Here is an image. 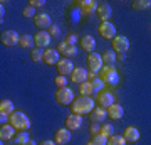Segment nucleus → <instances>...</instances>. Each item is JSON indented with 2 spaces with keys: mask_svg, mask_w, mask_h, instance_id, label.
<instances>
[{
  "mask_svg": "<svg viewBox=\"0 0 151 145\" xmlns=\"http://www.w3.org/2000/svg\"><path fill=\"white\" fill-rule=\"evenodd\" d=\"M92 110H94V100L91 96H79L70 105V111L76 115H81V117L86 113H91Z\"/></svg>",
  "mask_w": 151,
  "mask_h": 145,
  "instance_id": "obj_1",
  "label": "nucleus"
},
{
  "mask_svg": "<svg viewBox=\"0 0 151 145\" xmlns=\"http://www.w3.org/2000/svg\"><path fill=\"white\" fill-rule=\"evenodd\" d=\"M10 125L17 132H27L30 128V118L24 111H14L10 115Z\"/></svg>",
  "mask_w": 151,
  "mask_h": 145,
  "instance_id": "obj_2",
  "label": "nucleus"
},
{
  "mask_svg": "<svg viewBox=\"0 0 151 145\" xmlns=\"http://www.w3.org/2000/svg\"><path fill=\"white\" fill-rule=\"evenodd\" d=\"M74 91L70 90V88H57V91H55V101L62 105V106H67V105H72L74 103Z\"/></svg>",
  "mask_w": 151,
  "mask_h": 145,
  "instance_id": "obj_3",
  "label": "nucleus"
},
{
  "mask_svg": "<svg viewBox=\"0 0 151 145\" xmlns=\"http://www.w3.org/2000/svg\"><path fill=\"white\" fill-rule=\"evenodd\" d=\"M99 78L104 81V85L108 83V85H113L116 86L119 81V76H118V69L114 68V66H104L101 73H99Z\"/></svg>",
  "mask_w": 151,
  "mask_h": 145,
  "instance_id": "obj_4",
  "label": "nucleus"
},
{
  "mask_svg": "<svg viewBox=\"0 0 151 145\" xmlns=\"http://www.w3.org/2000/svg\"><path fill=\"white\" fill-rule=\"evenodd\" d=\"M87 68L91 73H101V69L104 68V63H103V56L97 52H91L87 56Z\"/></svg>",
  "mask_w": 151,
  "mask_h": 145,
  "instance_id": "obj_5",
  "label": "nucleus"
},
{
  "mask_svg": "<svg viewBox=\"0 0 151 145\" xmlns=\"http://www.w3.org/2000/svg\"><path fill=\"white\" fill-rule=\"evenodd\" d=\"M97 31H99V36L106 41H111V39L116 37V27L111 22H101Z\"/></svg>",
  "mask_w": 151,
  "mask_h": 145,
  "instance_id": "obj_6",
  "label": "nucleus"
},
{
  "mask_svg": "<svg viewBox=\"0 0 151 145\" xmlns=\"http://www.w3.org/2000/svg\"><path fill=\"white\" fill-rule=\"evenodd\" d=\"M129 49V39L126 36H116L113 39V51L119 54H126V51Z\"/></svg>",
  "mask_w": 151,
  "mask_h": 145,
  "instance_id": "obj_7",
  "label": "nucleus"
},
{
  "mask_svg": "<svg viewBox=\"0 0 151 145\" xmlns=\"http://www.w3.org/2000/svg\"><path fill=\"white\" fill-rule=\"evenodd\" d=\"M0 41H2L4 46L12 47V46H17V44L20 42V36H19L15 31H4L2 36H0Z\"/></svg>",
  "mask_w": 151,
  "mask_h": 145,
  "instance_id": "obj_8",
  "label": "nucleus"
},
{
  "mask_svg": "<svg viewBox=\"0 0 151 145\" xmlns=\"http://www.w3.org/2000/svg\"><path fill=\"white\" fill-rule=\"evenodd\" d=\"M34 24L40 29V31H45V29H50L52 27V19L49 14L42 12V14H37V15L34 17Z\"/></svg>",
  "mask_w": 151,
  "mask_h": 145,
  "instance_id": "obj_9",
  "label": "nucleus"
},
{
  "mask_svg": "<svg viewBox=\"0 0 151 145\" xmlns=\"http://www.w3.org/2000/svg\"><path fill=\"white\" fill-rule=\"evenodd\" d=\"M34 41H35V47L44 49V47H47L49 44H50L52 36H50L47 31H39V32L34 36Z\"/></svg>",
  "mask_w": 151,
  "mask_h": 145,
  "instance_id": "obj_10",
  "label": "nucleus"
},
{
  "mask_svg": "<svg viewBox=\"0 0 151 145\" xmlns=\"http://www.w3.org/2000/svg\"><path fill=\"white\" fill-rule=\"evenodd\" d=\"M74 64H72V61L69 58H64V59H60L57 63V73L60 76H67V74H72V71H74Z\"/></svg>",
  "mask_w": 151,
  "mask_h": 145,
  "instance_id": "obj_11",
  "label": "nucleus"
},
{
  "mask_svg": "<svg viewBox=\"0 0 151 145\" xmlns=\"http://www.w3.org/2000/svg\"><path fill=\"white\" fill-rule=\"evenodd\" d=\"M82 127V117L81 115H76V113H70L69 117L65 118V128L74 132V130L81 128Z\"/></svg>",
  "mask_w": 151,
  "mask_h": 145,
  "instance_id": "obj_12",
  "label": "nucleus"
},
{
  "mask_svg": "<svg viewBox=\"0 0 151 145\" xmlns=\"http://www.w3.org/2000/svg\"><path fill=\"white\" fill-rule=\"evenodd\" d=\"M59 51L57 49H47V51H44V64L47 66H57V63H59Z\"/></svg>",
  "mask_w": 151,
  "mask_h": 145,
  "instance_id": "obj_13",
  "label": "nucleus"
},
{
  "mask_svg": "<svg viewBox=\"0 0 151 145\" xmlns=\"http://www.w3.org/2000/svg\"><path fill=\"white\" fill-rule=\"evenodd\" d=\"M97 103H99V106L108 110L111 105H114V95L111 91H101L97 95Z\"/></svg>",
  "mask_w": 151,
  "mask_h": 145,
  "instance_id": "obj_14",
  "label": "nucleus"
},
{
  "mask_svg": "<svg viewBox=\"0 0 151 145\" xmlns=\"http://www.w3.org/2000/svg\"><path fill=\"white\" fill-rule=\"evenodd\" d=\"M57 51H59L60 54H64L65 58H72V56L77 54V47H76L74 44L65 42V41H62V42L57 44Z\"/></svg>",
  "mask_w": 151,
  "mask_h": 145,
  "instance_id": "obj_15",
  "label": "nucleus"
},
{
  "mask_svg": "<svg viewBox=\"0 0 151 145\" xmlns=\"http://www.w3.org/2000/svg\"><path fill=\"white\" fill-rule=\"evenodd\" d=\"M79 44H81V47L86 51V52H94V49H96V41H94V37L92 36H89V34H86V36H82L81 39H79Z\"/></svg>",
  "mask_w": 151,
  "mask_h": 145,
  "instance_id": "obj_16",
  "label": "nucleus"
},
{
  "mask_svg": "<svg viewBox=\"0 0 151 145\" xmlns=\"http://www.w3.org/2000/svg\"><path fill=\"white\" fill-rule=\"evenodd\" d=\"M96 14L103 22H109V19H111V15H113V7L109 5V4H101V5L97 7Z\"/></svg>",
  "mask_w": 151,
  "mask_h": 145,
  "instance_id": "obj_17",
  "label": "nucleus"
},
{
  "mask_svg": "<svg viewBox=\"0 0 151 145\" xmlns=\"http://www.w3.org/2000/svg\"><path fill=\"white\" fill-rule=\"evenodd\" d=\"M70 79L74 81V83H77V85H82L84 81L89 79V73L84 68H76L72 71V74H70Z\"/></svg>",
  "mask_w": 151,
  "mask_h": 145,
  "instance_id": "obj_18",
  "label": "nucleus"
},
{
  "mask_svg": "<svg viewBox=\"0 0 151 145\" xmlns=\"http://www.w3.org/2000/svg\"><path fill=\"white\" fill-rule=\"evenodd\" d=\"M106 118H108V110L103 108V106L94 108L91 111V122L92 123H101V122H104Z\"/></svg>",
  "mask_w": 151,
  "mask_h": 145,
  "instance_id": "obj_19",
  "label": "nucleus"
},
{
  "mask_svg": "<svg viewBox=\"0 0 151 145\" xmlns=\"http://www.w3.org/2000/svg\"><path fill=\"white\" fill-rule=\"evenodd\" d=\"M54 140H55V144H57V145H67L70 142V130H67V128L57 130V132H55Z\"/></svg>",
  "mask_w": 151,
  "mask_h": 145,
  "instance_id": "obj_20",
  "label": "nucleus"
},
{
  "mask_svg": "<svg viewBox=\"0 0 151 145\" xmlns=\"http://www.w3.org/2000/svg\"><path fill=\"white\" fill-rule=\"evenodd\" d=\"M108 117L111 120H121L124 117V108L121 105H118V103H114V105H111L108 108Z\"/></svg>",
  "mask_w": 151,
  "mask_h": 145,
  "instance_id": "obj_21",
  "label": "nucleus"
},
{
  "mask_svg": "<svg viewBox=\"0 0 151 145\" xmlns=\"http://www.w3.org/2000/svg\"><path fill=\"white\" fill-rule=\"evenodd\" d=\"M79 5H81V10L84 15H91V14L97 12V7H99L94 0H82Z\"/></svg>",
  "mask_w": 151,
  "mask_h": 145,
  "instance_id": "obj_22",
  "label": "nucleus"
},
{
  "mask_svg": "<svg viewBox=\"0 0 151 145\" xmlns=\"http://www.w3.org/2000/svg\"><path fill=\"white\" fill-rule=\"evenodd\" d=\"M124 140L126 142H131V144H134V142H138L139 140V137H141V133H139V130L138 128H134V127H128V128L124 130Z\"/></svg>",
  "mask_w": 151,
  "mask_h": 145,
  "instance_id": "obj_23",
  "label": "nucleus"
},
{
  "mask_svg": "<svg viewBox=\"0 0 151 145\" xmlns=\"http://www.w3.org/2000/svg\"><path fill=\"white\" fill-rule=\"evenodd\" d=\"M14 137H15V128L10 123H5L0 127V138H2V142L4 140H10Z\"/></svg>",
  "mask_w": 151,
  "mask_h": 145,
  "instance_id": "obj_24",
  "label": "nucleus"
},
{
  "mask_svg": "<svg viewBox=\"0 0 151 145\" xmlns=\"http://www.w3.org/2000/svg\"><path fill=\"white\" fill-rule=\"evenodd\" d=\"M19 46L24 49H30L32 51L34 46H35V41H34V36H29V34H24V36H20V42H19Z\"/></svg>",
  "mask_w": 151,
  "mask_h": 145,
  "instance_id": "obj_25",
  "label": "nucleus"
},
{
  "mask_svg": "<svg viewBox=\"0 0 151 145\" xmlns=\"http://www.w3.org/2000/svg\"><path fill=\"white\" fill-rule=\"evenodd\" d=\"M116 59H118V56H116V52H114V51H111V49L104 51V54H103V63H104V66H114Z\"/></svg>",
  "mask_w": 151,
  "mask_h": 145,
  "instance_id": "obj_26",
  "label": "nucleus"
},
{
  "mask_svg": "<svg viewBox=\"0 0 151 145\" xmlns=\"http://www.w3.org/2000/svg\"><path fill=\"white\" fill-rule=\"evenodd\" d=\"M14 111H15V110H14V103H12V100H2V101H0V113L12 115Z\"/></svg>",
  "mask_w": 151,
  "mask_h": 145,
  "instance_id": "obj_27",
  "label": "nucleus"
},
{
  "mask_svg": "<svg viewBox=\"0 0 151 145\" xmlns=\"http://www.w3.org/2000/svg\"><path fill=\"white\" fill-rule=\"evenodd\" d=\"M79 93H81V96H91L92 93H94L91 81H84L82 85H79Z\"/></svg>",
  "mask_w": 151,
  "mask_h": 145,
  "instance_id": "obj_28",
  "label": "nucleus"
},
{
  "mask_svg": "<svg viewBox=\"0 0 151 145\" xmlns=\"http://www.w3.org/2000/svg\"><path fill=\"white\" fill-rule=\"evenodd\" d=\"M87 145H108V137H104L103 133L92 135L91 142H89Z\"/></svg>",
  "mask_w": 151,
  "mask_h": 145,
  "instance_id": "obj_29",
  "label": "nucleus"
},
{
  "mask_svg": "<svg viewBox=\"0 0 151 145\" xmlns=\"http://www.w3.org/2000/svg\"><path fill=\"white\" fill-rule=\"evenodd\" d=\"M30 140V137H29L27 132H19V133L14 137V142H15V145H25Z\"/></svg>",
  "mask_w": 151,
  "mask_h": 145,
  "instance_id": "obj_30",
  "label": "nucleus"
},
{
  "mask_svg": "<svg viewBox=\"0 0 151 145\" xmlns=\"http://www.w3.org/2000/svg\"><path fill=\"white\" fill-rule=\"evenodd\" d=\"M131 5H133L134 10H146V9H150L151 7V2L150 0H134Z\"/></svg>",
  "mask_w": 151,
  "mask_h": 145,
  "instance_id": "obj_31",
  "label": "nucleus"
},
{
  "mask_svg": "<svg viewBox=\"0 0 151 145\" xmlns=\"http://www.w3.org/2000/svg\"><path fill=\"white\" fill-rule=\"evenodd\" d=\"M108 145H126V140L123 135H113L108 138Z\"/></svg>",
  "mask_w": 151,
  "mask_h": 145,
  "instance_id": "obj_32",
  "label": "nucleus"
},
{
  "mask_svg": "<svg viewBox=\"0 0 151 145\" xmlns=\"http://www.w3.org/2000/svg\"><path fill=\"white\" fill-rule=\"evenodd\" d=\"M32 61L34 63H40V61H44V51L39 47H34L32 49Z\"/></svg>",
  "mask_w": 151,
  "mask_h": 145,
  "instance_id": "obj_33",
  "label": "nucleus"
},
{
  "mask_svg": "<svg viewBox=\"0 0 151 145\" xmlns=\"http://www.w3.org/2000/svg\"><path fill=\"white\" fill-rule=\"evenodd\" d=\"M101 133H103L104 137H108V138L109 137H113L114 135V127L111 123H104L103 127H101Z\"/></svg>",
  "mask_w": 151,
  "mask_h": 145,
  "instance_id": "obj_34",
  "label": "nucleus"
},
{
  "mask_svg": "<svg viewBox=\"0 0 151 145\" xmlns=\"http://www.w3.org/2000/svg\"><path fill=\"white\" fill-rule=\"evenodd\" d=\"M91 85H92V90H94V93H97V91H101L104 88V81L101 79V78H94V79H91Z\"/></svg>",
  "mask_w": 151,
  "mask_h": 145,
  "instance_id": "obj_35",
  "label": "nucleus"
},
{
  "mask_svg": "<svg viewBox=\"0 0 151 145\" xmlns=\"http://www.w3.org/2000/svg\"><path fill=\"white\" fill-rule=\"evenodd\" d=\"M22 15H24V17H27V19H30V17H35L37 14H35V9H34V7L27 5L25 9H24V12H22Z\"/></svg>",
  "mask_w": 151,
  "mask_h": 145,
  "instance_id": "obj_36",
  "label": "nucleus"
},
{
  "mask_svg": "<svg viewBox=\"0 0 151 145\" xmlns=\"http://www.w3.org/2000/svg\"><path fill=\"white\" fill-rule=\"evenodd\" d=\"M55 86H57V88H65V86H67V78L59 74L55 78Z\"/></svg>",
  "mask_w": 151,
  "mask_h": 145,
  "instance_id": "obj_37",
  "label": "nucleus"
},
{
  "mask_svg": "<svg viewBox=\"0 0 151 145\" xmlns=\"http://www.w3.org/2000/svg\"><path fill=\"white\" fill-rule=\"evenodd\" d=\"M29 5L34 7V9H39V7H44L45 5V0H30Z\"/></svg>",
  "mask_w": 151,
  "mask_h": 145,
  "instance_id": "obj_38",
  "label": "nucleus"
},
{
  "mask_svg": "<svg viewBox=\"0 0 151 145\" xmlns=\"http://www.w3.org/2000/svg\"><path fill=\"white\" fill-rule=\"evenodd\" d=\"M49 34H50L52 37H57V36L60 34V29H59V26H54V24H52V27H50V31H49Z\"/></svg>",
  "mask_w": 151,
  "mask_h": 145,
  "instance_id": "obj_39",
  "label": "nucleus"
},
{
  "mask_svg": "<svg viewBox=\"0 0 151 145\" xmlns=\"http://www.w3.org/2000/svg\"><path fill=\"white\" fill-rule=\"evenodd\" d=\"M91 133H92V135L101 133V127H99L97 123H91Z\"/></svg>",
  "mask_w": 151,
  "mask_h": 145,
  "instance_id": "obj_40",
  "label": "nucleus"
},
{
  "mask_svg": "<svg viewBox=\"0 0 151 145\" xmlns=\"http://www.w3.org/2000/svg\"><path fill=\"white\" fill-rule=\"evenodd\" d=\"M0 122H2V125H5L7 122H10V115H7V113H0Z\"/></svg>",
  "mask_w": 151,
  "mask_h": 145,
  "instance_id": "obj_41",
  "label": "nucleus"
},
{
  "mask_svg": "<svg viewBox=\"0 0 151 145\" xmlns=\"http://www.w3.org/2000/svg\"><path fill=\"white\" fill-rule=\"evenodd\" d=\"M65 42L74 44V46H76V36H74V34H69V36H67V39H65Z\"/></svg>",
  "mask_w": 151,
  "mask_h": 145,
  "instance_id": "obj_42",
  "label": "nucleus"
},
{
  "mask_svg": "<svg viewBox=\"0 0 151 145\" xmlns=\"http://www.w3.org/2000/svg\"><path fill=\"white\" fill-rule=\"evenodd\" d=\"M39 145H57V144H55V140H44L42 144H39Z\"/></svg>",
  "mask_w": 151,
  "mask_h": 145,
  "instance_id": "obj_43",
  "label": "nucleus"
},
{
  "mask_svg": "<svg viewBox=\"0 0 151 145\" xmlns=\"http://www.w3.org/2000/svg\"><path fill=\"white\" fill-rule=\"evenodd\" d=\"M96 73H91V71H89V79H94V78H96Z\"/></svg>",
  "mask_w": 151,
  "mask_h": 145,
  "instance_id": "obj_44",
  "label": "nucleus"
},
{
  "mask_svg": "<svg viewBox=\"0 0 151 145\" xmlns=\"http://www.w3.org/2000/svg\"><path fill=\"white\" fill-rule=\"evenodd\" d=\"M25 145H37V144H35V142H34V140L30 138V140H29V142H27V144H25Z\"/></svg>",
  "mask_w": 151,
  "mask_h": 145,
  "instance_id": "obj_45",
  "label": "nucleus"
}]
</instances>
